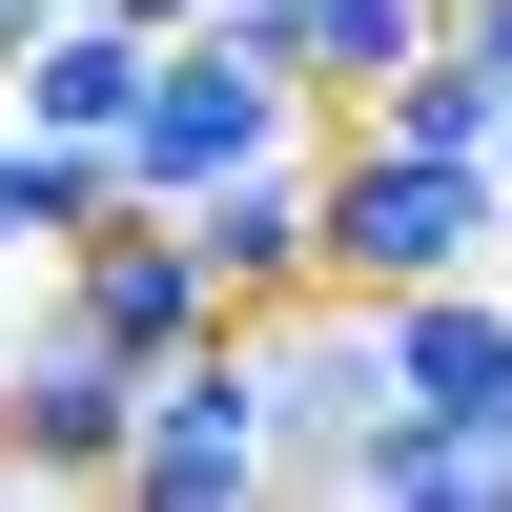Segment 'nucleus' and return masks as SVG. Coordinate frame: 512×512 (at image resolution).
I'll list each match as a JSON object with an SVG mask.
<instances>
[{
	"mask_svg": "<svg viewBox=\"0 0 512 512\" xmlns=\"http://www.w3.org/2000/svg\"><path fill=\"white\" fill-rule=\"evenodd\" d=\"M185 226H205V287H226V308L328 287V144H308V164H246V185H205Z\"/></svg>",
	"mask_w": 512,
	"mask_h": 512,
	"instance_id": "nucleus-8",
	"label": "nucleus"
},
{
	"mask_svg": "<svg viewBox=\"0 0 512 512\" xmlns=\"http://www.w3.org/2000/svg\"><path fill=\"white\" fill-rule=\"evenodd\" d=\"M390 410H431V431L512 451V287H390Z\"/></svg>",
	"mask_w": 512,
	"mask_h": 512,
	"instance_id": "nucleus-6",
	"label": "nucleus"
},
{
	"mask_svg": "<svg viewBox=\"0 0 512 512\" xmlns=\"http://www.w3.org/2000/svg\"><path fill=\"white\" fill-rule=\"evenodd\" d=\"M431 21H451V0H287V62H308V103L349 123L390 62H431Z\"/></svg>",
	"mask_w": 512,
	"mask_h": 512,
	"instance_id": "nucleus-9",
	"label": "nucleus"
},
{
	"mask_svg": "<svg viewBox=\"0 0 512 512\" xmlns=\"http://www.w3.org/2000/svg\"><path fill=\"white\" fill-rule=\"evenodd\" d=\"M123 21H144V41H185V21H226V0H123Z\"/></svg>",
	"mask_w": 512,
	"mask_h": 512,
	"instance_id": "nucleus-10",
	"label": "nucleus"
},
{
	"mask_svg": "<svg viewBox=\"0 0 512 512\" xmlns=\"http://www.w3.org/2000/svg\"><path fill=\"white\" fill-rule=\"evenodd\" d=\"M144 82H164V41L123 21V0H62V21L0 62V103H21V123H62V144H123V123H144Z\"/></svg>",
	"mask_w": 512,
	"mask_h": 512,
	"instance_id": "nucleus-7",
	"label": "nucleus"
},
{
	"mask_svg": "<svg viewBox=\"0 0 512 512\" xmlns=\"http://www.w3.org/2000/svg\"><path fill=\"white\" fill-rule=\"evenodd\" d=\"M492 164H512V103H492Z\"/></svg>",
	"mask_w": 512,
	"mask_h": 512,
	"instance_id": "nucleus-12",
	"label": "nucleus"
},
{
	"mask_svg": "<svg viewBox=\"0 0 512 512\" xmlns=\"http://www.w3.org/2000/svg\"><path fill=\"white\" fill-rule=\"evenodd\" d=\"M123 492H144V512H226V492H287V472H267V369H246V328H226V349H185V369H144Z\"/></svg>",
	"mask_w": 512,
	"mask_h": 512,
	"instance_id": "nucleus-5",
	"label": "nucleus"
},
{
	"mask_svg": "<svg viewBox=\"0 0 512 512\" xmlns=\"http://www.w3.org/2000/svg\"><path fill=\"white\" fill-rule=\"evenodd\" d=\"M246 369H267V472L349 492V451L390 431V308L369 287H287V308H246Z\"/></svg>",
	"mask_w": 512,
	"mask_h": 512,
	"instance_id": "nucleus-3",
	"label": "nucleus"
},
{
	"mask_svg": "<svg viewBox=\"0 0 512 512\" xmlns=\"http://www.w3.org/2000/svg\"><path fill=\"white\" fill-rule=\"evenodd\" d=\"M123 431H144V369H123L103 328L62 308V287H21V369H0V472H21V492H123Z\"/></svg>",
	"mask_w": 512,
	"mask_h": 512,
	"instance_id": "nucleus-4",
	"label": "nucleus"
},
{
	"mask_svg": "<svg viewBox=\"0 0 512 512\" xmlns=\"http://www.w3.org/2000/svg\"><path fill=\"white\" fill-rule=\"evenodd\" d=\"M512 246V164L492 144H410V123H328V287H472Z\"/></svg>",
	"mask_w": 512,
	"mask_h": 512,
	"instance_id": "nucleus-2",
	"label": "nucleus"
},
{
	"mask_svg": "<svg viewBox=\"0 0 512 512\" xmlns=\"http://www.w3.org/2000/svg\"><path fill=\"white\" fill-rule=\"evenodd\" d=\"M41 21H62V0H0V62H21V41H41Z\"/></svg>",
	"mask_w": 512,
	"mask_h": 512,
	"instance_id": "nucleus-11",
	"label": "nucleus"
},
{
	"mask_svg": "<svg viewBox=\"0 0 512 512\" xmlns=\"http://www.w3.org/2000/svg\"><path fill=\"white\" fill-rule=\"evenodd\" d=\"M308 144H328V103H308V62H287V0H226V21L164 41L144 123H123V205H205V185H246V164H308Z\"/></svg>",
	"mask_w": 512,
	"mask_h": 512,
	"instance_id": "nucleus-1",
	"label": "nucleus"
}]
</instances>
